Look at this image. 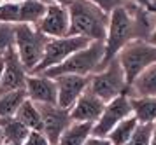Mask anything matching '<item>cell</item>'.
<instances>
[{"label":"cell","instance_id":"obj_5","mask_svg":"<svg viewBox=\"0 0 156 145\" xmlns=\"http://www.w3.org/2000/svg\"><path fill=\"white\" fill-rule=\"evenodd\" d=\"M88 91L93 93L95 96H98L105 103L119 95L130 93V88L125 81V74H123V68H121L118 58L111 60L104 68L97 70L95 74L90 75Z\"/></svg>","mask_w":156,"mask_h":145},{"label":"cell","instance_id":"obj_18","mask_svg":"<svg viewBox=\"0 0 156 145\" xmlns=\"http://www.w3.org/2000/svg\"><path fill=\"white\" fill-rule=\"evenodd\" d=\"M0 129L4 135V145L5 143H20L25 142L28 136L30 129L23 124L21 121H18L14 116L11 117H0Z\"/></svg>","mask_w":156,"mask_h":145},{"label":"cell","instance_id":"obj_19","mask_svg":"<svg viewBox=\"0 0 156 145\" xmlns=\"http://www.w3.org/2000/svg\"><path fill=\"white\" fill-rule=\"evenodd\" d=\"M93 133L91 123H77L72 121L69 128L62 133V136L58 140V145H84V142Z\"/></svg>","mask_w":156,"mask_h":145},{"label":"cell","instance_id":"obj_20","mask_svg":"<svg viewBox=\"0 0 156 145\" xmlns=\"http://www.w3.org/2000/svg\"><path fill=\"white\" fill-rule=\"evenodd\" d=\"M14 117L18 119V121H21L30 131H42V117H41V110H39L37 103H34V102L28 100V98L21 103V107H20L18 112L14 114Z\"/></svg>","mask_w":156,"mask_h":145},{"label":"cell","instance_id":"obj_27","mask_svg":"<svg viewBox=\"0 0 156 145\" xmlns=\"http://www.w3.org/2000/svg\"><path fill=\"white\" fill-rule=\"evenodd\" d=\"M126 4H135V5H140L144 9H147L151 12L156 14V0H125Z\"/></svg>","mask_w":156,"mask_h":145},{"label":"cell","instance_id":"obj_26","mask_svg":"<svg viewBox=\"0 0 156 145\" xmlns=\"http://www.w3.org/2000/svg\"><path fill=\"white\" fill-rule=\"evenodd\" d=\"M91 2H95L97 5H100L107 12H111L112 9H116V7H119V5H126L125 0H91Z\"/></svg>","mask_w":156,"mask_h":145},{"label":"cell","instance_id":"obj_16","mask_svg":"<svg viewBox=\"0 0 156 145\" xmlns=\"http://www.w3.org/2000/svg\"><path fill=\"white\" fill-rule=\"evenodd\" d=\"M132 116L140 124L156 123V96H130Z\"/></svg>","mask_w":156,"mask_h":145},{"label":"cell","instance_id":"obj_28","mask_svg":"<svg viewBox=\"0 0 156 145\" xmlns=\"http://www.w3.org/2000/svg\"><path fill=\"white\" fill-rule=\"evenodd\" d=\"M84 145H112L111 143V140L107 138V136H98V135H93L84 142Z\"/></svg>","mask_w":156,"mask_h":145},{"label":"cell","instance_id":"obj_29","mask_svg":"<svg viewBox=\"0 0 156 145\" xmlns=\"http://www.w3.org/2000/svg\"><path fill=\"white\" fill-rule=\"evenodd\" d=\"M41 2H44L46 5H49V4H60V5H69L72 0H41Z\"/></svg>","mask_w":156,"mask_h":145},{"label":"cell","instance_id":"obj_17","mask_svg":"<svg viewBox=\"0 0 156 145\" xmlns=\"http://www.w3.org/2000/svg\"><path fill=\"white\" fill-rule=\"evenodd\" d=\"M130 96H156V63L146 68L130 86Z\"/></svg>","mask_w":156,"mask_h":145},{"label":"cell","instance_id":"obj_30","mask_svg":"<svg viewBox=\"0 0 156 145\" xmlns=\"http://www.w3.org/2000/svg\"><path fill=\"white\" fill-rule=\"evenodd\" d=\"M149 42H151L153 46H156V25H154V30H153V33H151V37H149Z\"/></svg>","mask_w":156,"mask_h":145},{"label":"cell","instance_id":"obj_15","mask_svg":"<svg viewBox=\"0 0 156 145\" xmlns=\"http://www.w3.org/2000/svg\"><path fill=\"white\" fill-rule=\"evenodd\" d=\"M105 107V102H102L98 96H95L93 93L86 89L81 96L77 98V102L72 105L69 112H70V119L77 121V123H91L95 124L98 121L100 114Z\"/></svg>","mask_w":156,"mask_h":145},{"label":"cell","instance_id":"obj_11","mask_svg":"<svg viewBox=\"0 0 156 145\" xmlns=\"http://www.w3.org/2000/svg\"><path fill=\"white\" fill-rule=\"evenodd\" d=\"M34 26L41 33L46 35L48 39L67 37L69 35V28H70V19H69V9H67V5L49 4V5L46 7L44 16Z\"/></svg>","mask_w":156,"mask_h":145},{"label":"cell","instance_id":"obj_34","mask_svg":"<svg viewBox=\"0 0 156 145\" xmlns=\"http://www.w3.org/2000/svg\"><path fill=\"white\" fill-rule=\"evenodd\" d=\"M2 2H20V0H2Z\"/></svg>","mask_w":156,"mask_h":145},{"label":"cell","instance_id":"obj_23","mask_svg":"<svg viewBox=\"0 0 156 145\" xmlns=\"http://www.w3.org/2000/svg\"><path fill=\"white\" fill-rule=\"evenodd\" d=\"M153 126L154 124H137L132 138L126 142V145H151V136H153Z\"/></svg>","mask_w":156,"mask_h":145},{"label":"cell","instance_id":"obj_3","mask_svg":"<svg viewBox=\"0 0 156 145\" xmlns=\"http://www.w3.org/2000/svg\"><path fill=\"white\" fill-rule=\"evenodd\" d=\"M102 58H104V42L100 40L90 42L86 47L79 49L77 53L70 54L60 65L44 70L42 75L51 77V79H56L60 75H70V74L72 75L90 77L91 74H95L98 70Z\"/></svg>","mask_w":156,"mask_h":145},{"label":"cell","instance_id":"obj_33","mask_svg":"<svg viewBox=\"0 0 156 145\" xmlns=\"http://www.w3.org/2000/svg\"><path fill=\"white\" fill-rule=\"evenodd\" d=\"M0 145H4V135H2V129H0Z\"/></svg>","mask_w":156,"mask_h":145},{"label":"cell","instance_id":"obj_8","mask_svg":"<svg viewBox=\"0 0 156 145\" xmlns=\"http://www.w3.org/2000/svg\"><path fill=\"white\" fill-rule=\"evenodd\" d=\"M46 4L41 0H20L0 4V23L9 25H37L46 12Z\"/></svg>","mask_w":156,"mask_h":145},{"label":"cell","instance_id":"obj_12","mask_svg":"<svg viewBox=\"0 0 156 145\" xmlns=\"http://www.w3.org/2000/svg\"><path fill=\"white\" fill-rule=\"evenodd\" d=\"M42 117V133L49 140L51 145H58L62 133L72 123L69 109H62L60 105H37Z\"/></svg>","mask_w":156,"mask_h":145},{"label":"cell","instance_id":"obj_36","mask_svg":"<svg viewBox=\"0 0 156 145\" xmlns=\"http://www.w3.org/2000/svg\"><path fill=\"white\" fill-rule=\"evenodd\" d=\"M0 4H2V0H0Z\"/></svg>","mask_w":156,"mask_h":145},{"label":"cell","instance_id":"obj_1","mask_svg":"<svg viewBox=\"0 0 156 145\" xmlns=\"http://www.w3.org/2000/svg\"><path fill=\"white\" fill-rule=\"evenodd\" d=\"M70 28L69 35L83 37L90 42L105 40L109 26V12L91 0H72L67 5Z\"/></svg>","mask_w":156,"mask_h":145},{"label":"cell","instance_id":"obj_14","mask_svg":"<svg viewBox=\"0 0 156 145\" xmlns=\"http://www.w3.org/2000/svg\"><path fill=\"white\" fill-rule=\"evenodd\" d=\"M27 98L37 105H55L56 103V82L55 79L42 74H28L25 82Z\"/></svg>","mask_w":156,"mask_h":145},{"label":"cell","instance_id":"obj_6","mask_svg":"<svg viewBox=\"0 0 156 145\" xmlns=\"http://www.w3.org/2000/svg\"><path fill=\"white\" fill-rule=\"evenodd\" d=\"M46 44H48V37L41 33L34 25H27V23L14 25V49L28 74H32L41 63Z\"/></svg>","mask_w":156,"mask_h":145},{"label":"cell","instance_id":"obj_22","mask_svg":"<svg viewBox=\"0 0 156 145\" xmlns=\"http://www.w3.org/2000/svg\"><path fill=\"white\" fill-rule=\"evenodd\" d=\"M137 124H139L137 119H135L133 116H130V117L123 119L118 126H114L112 131L107 135V138L111 140L112 145H126V142L132 138V135H133Z\"/></svg>","mask_w":156,"mask_h":145},{"label":"cell","instance_id":"obj_25","mask_svg":"<svg viewBox=\"0 0 156 145\" xmlns=\"http://www.w3.org/2000/svg\"><path fill=\"white\" fill-rule=\"evenodd\" d=\"M21 145H51L42 131H30Z\"/></svg>","mask_w":156,"mask_h":145},{"label":"cell","instance_id":"obj_24","mask_svg":"<svg viewBox=\"0 0 156 145\" xmlns=\"http://www.w3.org/2000/svg\"><path fill=\"white\" fill-rule=\"evenodd\" d=\"M12 44H14V25L0 23V54L5 53V49Z\"/></svg>","mask_w":156,"mask_h":145},{"label":"cell","instance_id":"obj_13","mask_svg":"<svg viewBox=\"0 0 156 145\" xmlns=\"http://www.w3.org/2000/svg\"><path fill=\"white\" fill-rule=\"evenodd\" d=\"M56 82V105L62 109H70L77 102V98L88 89L90 77L83 75H60L55 79Z\"/></svg>","mask_w":156,"mask_h":145},{"label":"cell","instance_id":"obj_32","mask_svg":"<svg viewBox=\"0 0 156 145\" xmlns=\"http://www.w3.org/2000/svg\"><path fill=\"white\" fill-rule=\"evenodd\" d=\"M2 72H4V53L0 54V79H2Z\"/></svg>","mask_w":156,"mask_h":145},{"label":"cell","instance_id":"obj_9","mask_svg":"<svg viewBox=\"0 0 156 145\" xmlns=\"http://www.w3.org/2000/svg\"><path fill=\"white\" fill-rule=\"evenodd\" d=\"M132 116V105H130V95H119L112 98L111 102H107L104 110L100 114L98 121L93 124V135L98 136H107L112 131L114 126H118L123 121Z\"/></svg>","mask_w":156,"mask_h":145},{"label":"cell","instance_id":"obj_10","mask_svg":"<svg viewBox=\"0 0 156 145\" xmlns=\"http://www.w3.org/2000/svg\"><path fill=\"white\" fill-rule=\"evenodd\" d=\"M27 77H28V72L21 63L14 49V44H12L4 53V72H2V79H0V95L9 93V91L23 89Z\"/></svg>","mask_w":156,"mask_h":145},{"label":"cell","instance_id":"obj_31","mask_svg":"<svg viewBox=\"0 0 156 145\" xmlns=\"http://www.w3.org/2000/svg\"><path fill=\"white\" fill-rule=\"evenodd\" d=\"M151 145H156V123L153 126V136H151Z\"/></svg>","mask_w":156,"mask_h":145},{"label":"cell","instance_id":"obj_2","mask_svg":"<svg viewBox=\"0 0 156 145\" xmlns=\"http://www.w3.org/2000/svg\"><path fill=\"white\" fill-rule=\"evenodd\" d=\"M132 40H137V32H135V21L130 11V4H126L116 7L109 12V26L104 40V58L98 70L104 68L111 60H114L121 49Z\"/></svg>","mask_w":156,"mask_h":145},{"label":"cell","instance_id":"obj_35","mask_svg":"<svg viewBox=\"0 0 156 145\" xmlns=\"http://www.w3.org/2000/svg\"><path fill=\"white\" fill-rule=\"evenodd\" d=\"M5 145H20V143H5Z\"/></svg>","mask_w":156,"mask_h":145},{"label":"cell","instance_id":"obj_21","mask_svg":"<svg viewBox=\"0 0 156 145\" xmlns=\"http://www.w3.org/2000/svg\"><path fill=\"white\" fill-rule=\"evenodd\" d=\"M25 100H27L25 88L23 89H16V91H9V93H2L0 95V117L14 116Z\"/></svg>","mask_w":156,"mask_h":145},{"label":"cell","instance_id":"obj_4","mask_svg":"<svg viewBox=\"0 0 156 145\" xmlns=\"http://www.w3.org/2000/svg\"><path fill=\"white\" fill-rule=\"evenodd\" d=\"M116 58L123 68L125 81L130 88L144 70L156 63V46H153L149 40H132L118 53Z\"/></svg>","mask_w":156,"mask_h":145},{"label":"cell","instance_id":"obj_7","mask_svg":"<svg viewBox=\"0 0 156 145\" xmlns=\"http://www.w3.org/2000/svg\"><path fill=\"white\" fill-rule=\"evenodd\" d=\"M88 44H90L88 39L76 37V35H67V37H60V39H48L42 60L32 74H42L44 70L56 67L62 61H65L70 54L77 53L79 49L86 47Z\"/></svg>","mask_w":156,"mask_h":145}]
</instances>
